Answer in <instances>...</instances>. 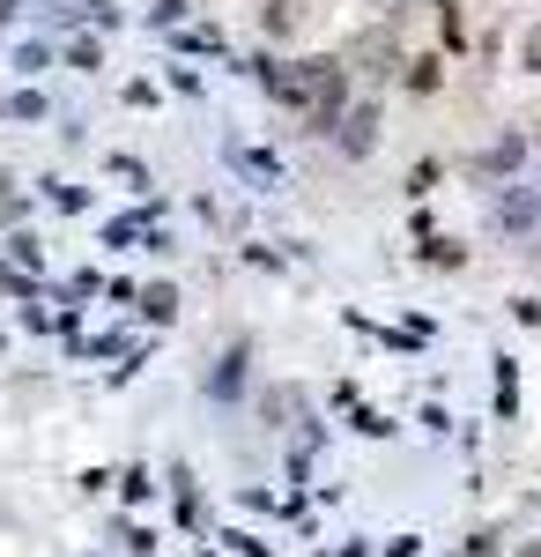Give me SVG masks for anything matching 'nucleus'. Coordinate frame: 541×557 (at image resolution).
Here are the masks:
<instances>
[{"instance_id": "nucleus-1", "label": "nucleus", "mask_w": 541, "mask_h": 557, "mask_svg": "<svg viewBox=\"0 0 541 557\" xmlns=\"http://www.w3.org/2000/svg\"><path fill=\"white\" fill-rule=\"evenodd\" d=\"M260 75H267L275 89H290L297 104H304V120H319V127L341 120V89H349V83H341V67H334V60H312L304 75H282L275 60H260Z\"/></svg>"}, {"instance_id": "nucleus-2", "label": "nucleus", "mask_w": 541, "mask_h": 557, "mask_svg": "<svg viewBox=\"0 0 541 557\" xmlns=\"http://www.w3.org/2000/svg\"><path fill=\"white\" fill-rule=\"evenodd\" d=\"M341 141H349V149H372V141H378V112H372V104L341 120Z\"/></svg>"}, {"instance_id": "nucleus-3", "label": "nucleus", "mask_w": 541, "mask_h": 557, "mask_svg": "<svg viewBox=\"0 0 541 557\" xmlns=\"http://www.w3.org/2000/svg\"><path fill=\"white\" fill-rule=\"evenodd\" d=\"M512 164H519V134H504L498 149H490V157H482V164H475V172H490V178H504V172H512Z\"/></svg>"}, {"instance_id": "nucleus-4", "label": "nucleus", "mask_w": 541, "mask_h": 557, "mask_svg": "<svg viewBox=\"0 0 541 557\" xmlns=\"http://www.w3.org/2000/svg\"><path fill=\"white\" fill-rule=\"evenodd\" d=\"M438 83H445V67H438L430 52H423V60H408V89H416V97H430Z\"/></svg>"}, {"instance_id": "nucleus-5", "label": "nucleus", "mask_w": 541, "mask_h": 557, "mask_svg": "<svg viewBox=\"0 0 541 557\" xmlns=\"http://www.w3.org/2000/svg\"><path fill=\"white\" fill-rule=\"evenodd\" d=\"M141 312H149V320H171V312H178V290H164V283H156V290L141 298Z\"/></svg>"}, {"instance_id": "nucleus-6", "label": "nucleus", "mask_w": 541, "mask_h": 557, "mask_svg": "<svg viewBox=\"0 0 541 557\" xmlns=\"http://www.w3.org/2000/svg\"><path fill=\"white\" fill-rule=\"evenodd\" d=\"M290 23H297L290 0H267V30H275V38H290Z\"/></svg>"}, {"instance_id": "nucleus-7", "label": "nucleus", "mask_w": 541, "mask_h": 557, "mask_svg": "<svg viewBox=\"0 0 541 557\" xmlns=\"http://www.w3.org/2000/svg\"><path fill=\"white\" fill-rule=\"evenodd\" d=\"M430 186H438V164H430V157H423L416 172H408V194H430Z\"/></svg>"}, {"instance_id": "nucleus-8", "label": "nucleus", "mask_w": 541, "mask_h": 557, "mask_svg": "<svg viewBox=\"0 0 541 557\" xmlns=\"http://www.w3.org/2000/svg\"><path fill=\"white\" fill-rule=\"evenodd\" d=\"M527 67H541V23L527 30Z\"/></svg>"}]
</instances>
